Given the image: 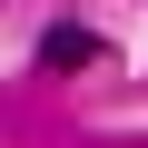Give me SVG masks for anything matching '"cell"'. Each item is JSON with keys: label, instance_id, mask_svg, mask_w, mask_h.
<instances>
[{"label": "cell", "instance_id": "cell-1", "mask_svg": "<svg viewBox=\"0 0 148 148\" xmlns=\"http://www.w3.org/2000/svg\"><path fill=\"white\" fill-rule=\"evenodd\" d=\"M89 59H99V30H89V20H59V30L40 40V69H49V79H69V69H89Z\"/></svg>", "mask_w": 148, "mask_h": 148}]
</instances>
